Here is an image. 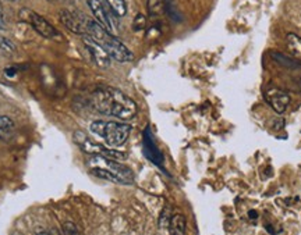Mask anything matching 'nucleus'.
I'll list each match as a JSON object with an SVG mask.
<instances>
[{"label":"nucleus","mask_w":301,"mask_h":235,"mask_svg":"<svg viewBox=\"0 0 301 235\" xmlns=\"http://www.w3.org/2000/svg\"><path fill=\"white\" fill-rule=\"evenodd\" d=\"M170 235H186V217L183 214H174L169 223Z\"/></svg>","instance_id":"nucleus-11"},{"label":"nucleus","mask_w":301,"mask_h":235,"mask_svg":"<svg viewBox=\"0 0 301 235\" xmlns=\"http://www.w3.org/2000/svg\"><path fill=\"white\" fill-rule=\"evenodd\" d=\"M91 102L97 112L120 118L122 121L133 120L138 110L137 103L130 96L110 87L98 88L92 93Z\"/></svg>","instance_id":"nucleus-1"},{"label":"nucleus","mask_w":301,"mask_h":235,"mask_svg":"<svg viewBox=\"0 0 301 235\" xmlns=\"http://www.w3.org/2000/svg\"><path fill=\"white\" fill-rule=\"evenodd\" d=\"M87 35L94 38L98 42L102 48L105 49L106 53L119 63H127L134 60V55L130 49L127 48L119 38H116L113 33L107 32L102 25H99L95 20L88 21V28H87Z\"/></svg>","instance_id":"nucleus-2"},{"label":"nucleus","mask_w":301,"mask_h":235,"mask_svg":"<svg viewBox=\"0 0 301 235\" xmlns=\"http://www.w3.org/2000/svg\"><path fill=\"white\" fill-rule=\"evenodd\" d=\"M16 45L7 38H0V53L3 56H13L16 53Z\"/></svg>","instance_id":"nucleus-15"},{"label":"nucleus","mask_w":301,"mask_h":235,"mask_svg":"<svg viewBox=\"0 0 301 235\" xmlns=\"http://www.w3.org/2000/svg\"><path fill=\"white\" fill-rule=\"evenodd\" d=\"M74 142L81 147L82 152L88 154H94V156H103L107 159H112V160H124L127 156L123 152L116 150L114 147H109V146H103L98 144V142H94L90 138H87V135L78 131L74 134Z\"/></svg>","instance_id":"nucleus-4"},{"label":"nucleus","mask_w":301,"mask_h":235,"mask_svg":"<svg viewBox=\"0 0 301 235\" xmlns=\"http://www.w3.org/2000/svg\"><path fill=\"white\" fill-rule=\"evenodd\" d=\"M60 21L65 25L70 32L77 33V35H87V28H88V21L90 18L85 17L81 13L77 11H70V10H62L59 13Z\"/></svg>","instance_id":"nucleus-6"},{"label":"nucleus","mask_w":301,"mask_h":235,"mask_svg":"<svg viewBox=\"0 0 301 235\" xmlns=\"http://www.w3.org/2000/svg\"><path fill=\"white\" fill-rule=\"evenodd\" d=\"M169 223H170V217H169L167 209H166L161 216V227H169Z\"/></svg>","instance_id":"nucleus-21"},{"label":"nucleus","mask_w":301,"mask_h":235,"mask_svg":"<svg viewBox=\"0 0 301 235\" xmlns=\"http://www.w3.org/2000/svg\"><path fill=\"white\" fill-rule=\"evenodd\" d=\"M91 173H92L95 177H98V178H103L106 179V181H112V182H120L119 178H117L109 169L95 167V169H91Z\"/></svg>","instance_id":"nucleus-13"},{"label":"nucleus","mask_w":301,"mask_h":235,"mask_svg":"<svg viewBox=\"0 0 301 235\" xmlns=\"http://www.w3.org/2000/svg\"><path fill=\"white\" fill-rule=\"evenodd\" d=\"M145 27H147V18H145V16L144 14H137L135 18L133 20V29L135 32H139V31L145 29Z\"/></svg>","instance_id":"nucleus-17"},{"label":"nucleus","mask_w":301,"mask_h":235,"mask_svg":"<svg viewBox=\"0 0 301 235\" xmlns=\"http://www.w3.org/2000/svg\"><path fill=\"white\" fill-rule=\"evenodd\" d=\"M20 18L21 21H24L28 25H31L36 32L39 33L41 36L46 38V39H62V35L59 33L56 28L53 25L48 23L42 16H39L38 13H35L30 8H21L20 11Z\"/></svg>","instance_id":"nucleus-5"},{"label":"nucleus","mask_w":301,"mask_h":235,"mask_svg":"<svg viewBox=\"0 0 301 235\" xmlns=\"http://www.w3.org/2000/svg\"><path fill=\"white\" fill-rule=\"evenodd\" d=\"M14 128V121L7 117V116H1L0 114V132H7Z\"/></svg>","instance_id":"nucleus-18"},{"label":"nucleus","mask_w":301,"mask_h":235,"mask_svg":"<svg viewBox=\"0 0 301 235\" xmlns=\"http://www.w3.org/2000/svg\"><path fill=\"white\" fill-rule=\"evenodd\" d=\"M267 100L276 113H283L290 103V96L283 90L272 88L267 92Z\"/></svg>","instance_id":"nucleus-10"},{"label":"nucleus","mask_w":301,"mask_h":235,"mask_svg":"<svg viewBox=\"0 0 301 235\" xmlns=\"http://www.w3.org/2000/svg\"><path fill=\"white\" fill-rule=\"evenodd\" d=\"M87 4L90 7L91 13L94 14L95 21L99 25H102L107 32L113 33L114 35V24L113 20L110 18V14L106 11V8L103 7V4L100 3V0H87Z\"/></svg>","instance_id":"nucleus-8"},{"label":"nucleus","mask_w":301,"mask_h":235,"mask_svg":"<svg viewBox=\"0 0 301 235\" xmlns=\"http://www.w3.org/2000/svg\"><path fill=\"white\" fill-rule=\"evenodd\" d=\"M100 157H102V162L106 164V167L113 173L122 184H131L134 181V173L130 167L124 166L122 163H117L116 160H112V159L103 157V156Z\"/></svg>","instance_id":"nucleus-9"},{"label":"nucleus","mask_w":301,"mask_h":235,"mask_svg":"<svg viewBox=\"0 0 301 235\" xmlns=\"http://www.w3.org/2000/svg\"><path fill=\"white\" fill-rule=\"evenodd\" d=\"M7 28V23H6V17H4V10H3V4L0 1V31H4Z\"/></svg>","instance_id":"nucleus-20"},{"label":"nucleus","mask_w":301,"mask_h":235,"mask_svg":"<svg viewBox=\"0 0 301 235\" xmlns=\"http://www.w3.org/2000/svg\"><path fill=\"white\" fill-rule=\"evenodd\" d=\"M165 11L163 0H148V13L151 17L162 16Z\"/></svg>","instance_id":"nucleus-14"},{"label":"nucleus","mask_w":301,"mask_h":235,"mask_svg":"<svg viewBox=\"0 0 301 235\" xmlns=\"http://www.w3.org/2000/svg\"><path fill=\"white\" fill-rule=\"evenodd\" d=\"M36 235H52V234H50V233H48V231H43V230H41V228H39V230L36 231Z\"/></svg>","instance_id":"nucleus-23"},{"label":"nucleus","mask_w":301,"mask_h":235,"mask_svg":"<svg viewBox=\"0 0 301 235\" xmlns=\"http://www.w3.org/2000/svg\"><path fill=\"white\" fill-rule=\"evenodd\" d=\"M63 234L65 235H78V230L75 227V224L67 221L63 224Z\"/></svg>","instance_id":"nucleus-19"},{"label":"nucleus","mask_w":301,"mask_h":235,"mask_svg":"<svg viewBox=\"0 0 301 235\" xmlns=\"http://www.w3.org/2000/svg\"><path fill=\"white\" fill-rule=\"evenodd\" d=\"M10 1H14V0H10Z\"/></svg>","instance_id":"nucleus-25"},{"label":"nucleus","mask_w":301,"mask_h":235,"mask_svg":"<svg viewBox=\"0 0 301 235\" xmlns=\"http://www.w3.org/2000/svg\"><path fill=\"white\" fill-rule=\"evenodd\" d=\"M82 43H84V46L87 49V52L90 53L91 59L94 60L95 64L98 65V67H102V68L110 67L112 59L106 53L105 49L102 48L94 38H91L90 35H84Z\"/></svg>","instance_id":"nucleus-7"},{"label":"nucleus","mask_w":301,"mask_h":235,"mask_svg":"<svg viewBox=\"0 0 301 235\" xmlns=\"http://www.w3.org/2000/svg\"><path fill=\"white\" fill-rule=\"evenodd\" d=\"M90 130L99 138L105 139L109 147H119L126 144L131 132V125L120 121H98L91 122Z\"/></svg>","instance_id":"nucleus-3"},{"label":"nucleus","mask_w":301,"mask_h":235,"mask_svg":"<svg viewBox=\"0 0 301 235\" xmlns=\"http://www.w3.org/2000/svg\"><path fill=\"white\" fill-rule=\"evenodd\" d=\"M106 3L114 16L124 17L127 14V4L124 0H106Z\"/></svg>","instance_id":"nucleus-12"},{"label":"nucleus","mask_w":301,"mask_h":235,"mask_svg":"<svg viewBox=\"0 0 301 235\" xmlns=\"http://www.w3.org/2000/svg\"><path fill=\"white\" fill-rule=\"evenodd\" d=\"M4 73H6L7 77H13L14 73H16V70H14V68H6V70H4Z\"/></svg>","instance_id":"nucleus-22"},{"label":"nucleus","mask_w":301,"mask_h":235,"mask_svg":"<svg viewBox=\"0 0 301 235\" xmlns=\"http://www.w3.org/2000/svg\"><path fill=\"white\" fill-rule=\"evenodd\" d=\"M287 39H289V48L293 50V53L296 56L301 57V38H299L294 33H290L287 36Z\"/></svg>","instance_id":"nucleus-16"},{"label":"nucleus","mask_w":301,"mask_h":235,"mask_svg":"<svg viewBox=\"0 0 301 235\" xmlns=\"http://www.w3.org/2000/svg\"><path fill=\"white\" fill-rule=\"evenodd\" d=\"M48 1H57V0H48Z\"/></svg>","instance_id":"nucleus-24"}]
</instances>
